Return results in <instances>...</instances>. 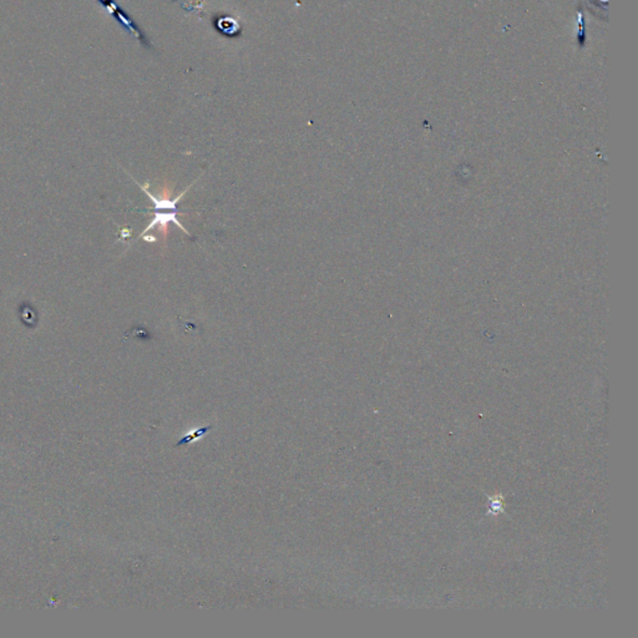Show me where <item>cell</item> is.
Segmentation results:
<instances>
[{
    "label": "cell",
    "instance_id": "obj_1",
    "mask_svg": "<svg viewBox=\"0 0 638 638\" xmlns=\"http://www.w3.org/2000/svg\"><path fill=\"white\" fill-rule=\"evenodd\" d=\"M97 1H99V4H101L104 9H105L111 17H114L118 23L122 25V28H125L129 33H132L134 36H136L137 39L140 40L143 45H145L146 39L143 38L141 30L137 27L132 17L127 15V13H126L121 6L116 4L115 0H97Z\"/></svg>",
    "mask_w": 638,
    "mask_h": 638
},
{
    "label": "cell",
    "instance_id": "obj_2",
    "mask_svg": "<svg viewBox=\"0 0 638 638\" xmlns=\"http://www.w3.org/2000/svg\"><path fill=\"white\" fill-rule=\"evenodd\" d=\"M208 429H210V427H202L201 430H197V432H196L194 434H192V435H188V437H186V438H183V440H181V441H180V443H178L177 445H181L183 444V443H188V441H191V440H194V439L199 438L202 434L207 433V432H208Z\"/></svg>",
    "mask_w": 638,
    "mask_h": 638
}]
</instances>
